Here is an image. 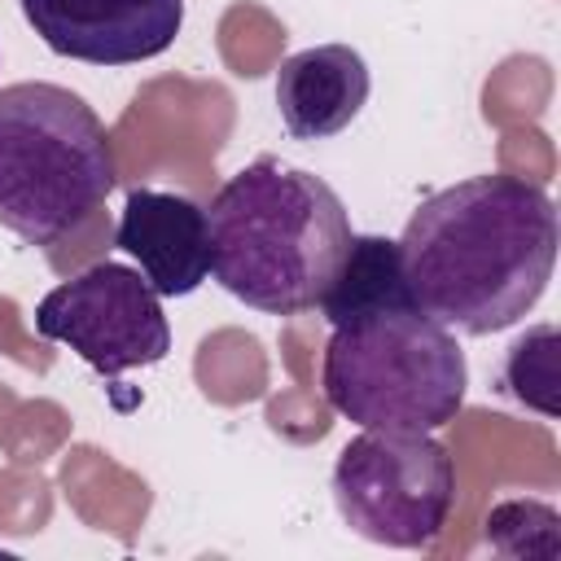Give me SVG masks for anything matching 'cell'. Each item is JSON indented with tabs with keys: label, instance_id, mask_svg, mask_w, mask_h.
Masks as SVG:
<instances>
[{
	"label": "cell",
	"instance_id": "9c48e42d",
	"mask_svg": "<svg viewBox=\"0 0 561 561\" xmlns=\"http://www.w3.org/2000/svg\"><path fill=\"white\" fill-rule=\"evenodd\" d=\"M368 88V61L351 44H316L280 61L276 110L294 140H329L355 123Z\"/></svg>",
	"mask_w": 561,
	"mask_h": 561
},
{
	"label": "cell",
	"instance_id": "ba28073f",
	"mask_svg": "<svg viewBox=\"0 0 561 561\" xmlns=\"http://www.w3.org/2000/svg\"><path fill=\"white\" fill-rule=\"evenodd\" d=\"M114 245L140 263V276L158 289V298H184L210 276L206 210L180 193L131 188Z\"/></svg>",
	"mask_w": 561,
	"mask_h": 561
},
{
	"label": "cell",
	"instance_id": "7c38bea8",
	"mask_svg": "<svg viewBox=\"0 0 561 561\" xmlns=\"http://www.w3.org/2000/svg\"><path fill=\"white\" fill-rule=\"evenodd\" d=\"M535 530L543 535H561V522L548 504L539 500H504L486 513V543L500 548L504 557H543L539 543L530 539Z\"/></svg>",
	"mask_w": 561,
	"mask_h": 561
},
{
	"label": "cell",
	"instance_id": "52a82bcc",
	"mask_svg": "<svg viewBox=\"0 0 561 561\" xmlns=\"http://www.w3.org/2000/svg\"><path fill=\"white\" fill-rule=\"evenodd\" d=\"M22 18L57 57L131 66L175 44L184 0H22Z\"/></svg>",
	"mask_w": 561,
	"mask_h": 561
},
{
	"label": "cell",
	"instance_id": "3957f363",
	"mask_svg": "<svg viewBox=\"0 0 561 561\" xmlns=\"http://www.w3.org/2000/svg\"><path fill=\"white\" fill-rule=\"evenodd\" d=\"M96 110L57 83L0 88V228L31 245L70 237L114 188Z\"/></svg>",
	"mask_w": 561,
	"mask_h": 561
},
{
	"label": "cell",
	"instance_id": "5b68a950",
	"mask_svg": "<svg viewBox=\"0 0 561 561\" xmlns=\"http://www.w3.org/2000/svg\"><path fill=\"white\" fill-rule=\"evenodd\" d=\"M333 504L359 539L430 548L456 504L451 451L434 434L364 430L337 451Z\"/></svg>",
	"mask_w": 561,
	"mask_h": 561
},
{
	"label": "cell",
	"instance_id": "6da1fadb",
	"mask_svg": "<svg viewBox=\"0 0 561 561\" xmlns=\"http://www.w3.org/2000/svg\"><path fill=\"white\" fill-rule=\"evenodd\" d=\"M412 302L443 329H513L548 289L557 206L522 175H469L430 193L399 237Z\"/></svg>",
	"mask_w": 561,
	"mask_h": 561
},
{
	"label": "cell",
	"instance_id": "8992f818",
	"mask_svg": "<svg viewBox=\"0 0 561 561\" xmlns=\"http://www.w3.org/2000/svg\"><path fill=\"white\" fill-rule=\"evenodd\" d=\"M35 329L48 342L70 346L105 381L127 368H149L171 351V324L158 289L123 263H92L48 289L35 307Z\"/></svg>",
	"mask_w": 561,
	"mask_h": 561
},
{
	"label": "cell",
	"instance_id": "30bf717a",
	"mask_svg": "<svg viewBox=\"0 0 561 561\" xmlns=\"http://www.w3.org/2000/svg\"><path fill=\"white\" fill-rule=\"evenodd\" d=\"M394 307H416L403 280L399 263V241L373 237V232H351L346 254L320 298L324 320L337 329L346 320L373 316V311H394Z\"/></svg>",
	"mask_w": 561,
	"mask_h": 561
},
{
	"label": "cell",
	"instance_id": "8fae6325",
	"mask_svg": "<svg viewBox=\"0 0 561 561\" xmlns=\"http://www.w3.org/2000/svg\"><path fill=\"white\" fill-rule=\"evenodd\" d=\"M504 386L517 403L543 416H557V329L552 324H535L526 329V337L513 342L504 359Z\"/></svg>",
	"mask_w": 561,
	"mask_h": 561
},
{
	"label": "cell",
	"instance_id": "7a4b0ae2",
	"mask_svg": "<svg viewBox=\"0 0 561 561\" xmlns=\"http://www.w3.org/2000/svg\"><path fill=\"white\" fill-rule=\"evenodd\" d=\"M215 280L267 316L320 307L346 241L342 197L311 171L259 158L224 180L206 210Z\"/></svg>",
	"mask_w": 561,
	"mask_h": 561
},
{
	"label": "cell",
	"instance_id": "277c9868",
	"mask_svg": "<svg viewBox=\"0 0 561 561\" xmlns=\"http://www.w3.org/2000/svg\"><path fill=\"white\" fill-rule=\"evenodd\" d=\"M324 399L364 430L434 434L456 421L469 386L465 351L451 329L421 307L346 320L324 346Z\"/></svg>",
	"mask_w": 561,
	"mask_h": 561
}]
</instances>
